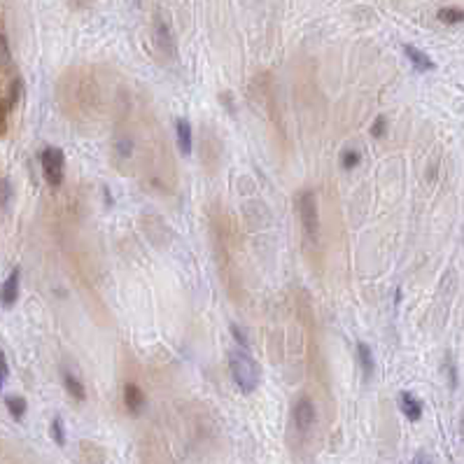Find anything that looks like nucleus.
Returning a JSON list of instances; mask_svg holds the SVG:
<instances>
[{
	"label": "nucleus",
	"instance_id": "11",
	"mask_svg": "<svg viewBox=\"0 0 464 464\" xmlns=\"http://www.w3.org/2000/svg\"><path fill=\"white\" fill-rule=\"evenodd\" d=\"M357 359H359V367H362L364 378L369 381L376 371V364H374V355H371V348L367 343H357Z\"/></svg>",
	"mask_w": 464,
	"mask_h": 464
},
{
	"label": "nucleus",
	"instance_id": "21",
	"mask_svg": "<svg viewBox=\"0 0 464 464\" xmlns=\"http://www.w3.org/2000/svg\"><path fill=\"white\" fill-rule=\"evenodd\" d=\"M0 371H3V376H8V374H10L8 362H5V355H3V350H0Z\"/></svg>",
	"mask_w": 464,
	"mask_h": 464
},
{
	"label": "nucleus",
	"instance_id": "15",
	"mask_svg": "<svg viewBox=\"0 0 464 464\" xmlns=\"http://www.w3.org/2000/svg\"><path fill=\"white\" fill-rule=\"evenodd\" d=\"M49 434H51V441H54L56 446H65V427H63L61 417H54V420H51Z\"/></svg>",
	"mask_w": 464,
	"mask_h": 464
},
{
	"label": "nucleus",
	"instance_id": "7",
	"mask_svg": "<svg viewBox=\"0 0 464 464\" xmlns=\"http://www.w3.org/2000/svg\"><path fill=\"white\" fill-rule=\"evenodd\" d=\"M404 54L411 61V65L417 70V73H429V70H434V61L424 54L422 49L413 47V44H404Z\"/></svg>",
	"mask_w": 464,
	"mask_h": 464
},
{
	"label": "nucleus",
	"instance_id": "4",
	"mask_svg": "<svg viewBox=\"0 0 464 464\" xmlns=\"http://www.w3.org/2000/svg\"><path fill=\"white\" fill-rule=\"evenodd\" d=\"M315 420H317V413H315V406H313V401L308 397H299L297 404L292 406V424L294 429H297L299 434L306 436L310 434V429L315 427Z\"/></svg>",
	"mask_w": 464,
	"mask_h": 464
},
{
	"label": "nucleus",
	"instance_id": "22",
	"mask_svg": "<svg viewBox=\"0 0 464 464\" xmlns=\"http://www.w3.org/2000/svg\"><path fill=\"white\" fill-rule=\"evenodd\" d=\"M3 381H5V376H3V371H0V390H3Z\"/></svg>",
	"mask_w": 464,
	"mask_h": 464
},
{
	"label": "nucleus",
	"instance_id": "19",
	"mask_svg": "<svg viewBox=\"0 0 464 464\" xmlns=\"http://www.w3.org/2000/svg\"><path fill=\"white\" fill-rule=\"evenodd\" d=\"M5 126H8V115H5V108L0 106V133L5 131Z\"/></svg>",
	"mask_w": 464,
	"mask_h": 464
},
{
	"label": "nucleus",
	"instance_id": "9",
	"mask_svg": "<svg viewBox=\"0 0 464 464\" xmlns=\"http://www.w3.org/2000/svg\"><path fill=\"white\" fill-rule=\"evenodd\" d=\"M399 408H401V413L413 422H417L422 417V404L417 401L411 392H401L399 395Z\"/></svg>",
	"mask_w": 464,
	"mask_h": 464
},
{
	"label": "nucleus",
	"instance_id": "13",
	"mask_svg": "<svg viewBox=\"0 0 464 464\" xmlns=\"http://www.w3.org/2000/svg\"><path fill=\"white\" fill-rule=\"evenodd\" d=\"M5 404H8V411L15 420H22V417L26 415V399L24 397L10 395V397H5Z\"/></svg>",
	"mask_w": 464,
	"mask_h": 464
},
{
	"label": "nucleus",
	"instance_id": "16",
	"mask_svg": "<svg viewBox=\"0 0 464 464\" xmlns=\"http://www.w3.org/2000/svg\"><path fill=\"white\" fill-rule=\"evenodd\" d=\"M359 161H362V154H359L357 149H348V152H343V156H341V166L345 168V171L357 168Z\"/></svg>",
	"mask_w": 464,
	"mask_h": 464
},
{
	"label": "nucleus",
	"instance_id": "2",
	"mask_svg": "<svg viewBox=\"0 0 464 464\" xmlns=\"http://www.w3.org/2000/svg\"><path fill=\"white\" fill-rule=\"evenodd\" d=\"M294 208H297V215H299V222H301L306 236L310 240L317 238V229H320V215H317V201H315V194L310 192V189H304V192H299L294 196Z\"/></svg>",
	"mask_w": 464,
	"mask_h": 464
},
{
	"label": "nucleus",
	"instance_id": "20",
	"mask_svg": "<svg viewBox=\"0 0 464 464\" xmlns=\"http://www.w3.org/2000/svg\"><path fill=\"white\" fill-rule=\"evenodd\" d=\"M413 464H432V460H429V457L424 455V453H417V455H415V460H413Z\"/></svg>",
	"mask_w": 464,
	"mask_h": 464
},
{
	"label": "nucleus",
	"instance_id": "18",
	"mask_svg": "<svg viewBox=\"0 0 464 464\" xmlns=\"http://www.w3.org/2000/svg\"><path fill=\"white\" fill-rule=\"evenodd\" d=\"M231 334H233V338L238 341V345H243V350H247V338L243 336V331H240L236 324L231 326Z\"/></svg>",
	"mask_w": 464,
	"mask_h": 464
},
{
	"label": "nucleus",
	"instance_id": "10",
	"mask_svg": "<svg viewBox=\"0 0 464 464\" xmlns=\"http://www.w3.org/2000/svg\"><path fill=\"white\" fill-rule=\"evenodd\" d=\"M175 133H178L180 154L189 156L192 154V124H189L187 119H178L175 122Z\"/></svg>",
	"mask_w": 464,
	"mask_h": 464
},
{
	"label": "nucleus",
	"instance_id": "6",
	"mask_svg": "<svg viewBox=\"0 0 464 464\" xmlns=\"http://www.w3.org/2000/svg\"><path fill=\"white\" fill-rule=\"evenodd\" d=\"M19 283H22V273H19V269H15L8 276V280L3 283V287H0V304H3L5 308H12V306L17 304V299H19Z\"/></svg>",
	"mask_w": 464,
	"mask_h": 464
},
{
	"label": "nucleus",
	"instance_id": "14",
	"mask_svg": "<svg viewBox=\"0 0 464 464\" xmlns=\"http://www.w3.org/2000/svg\"><path fill=\"white\" fill-rule=\"evenodd\" d=\"M436 19H439L441 24H446V26H457V24H462L464 12L460 8H443V10H439Z\"/></svg>",
	"mask_w": 464,
	"mask_h": 464
},
{
	"label": "nucleus",
	"instance_id": "8",
	"mask_svg": "<svg viewBox=\"0 0 464 464\" xmlns=\"http://www.w3.org/2000/svg\"><path fill=\"white\" fill-rule=\"evenodd\" d=\"M124 404H126V408L133 415H138L140 411L145 408V395H142V390L138 385H133V383L124 385Z\"/></svg>",
	"mask_w": 464,
	"mask_h": 464
},
{
	"label": "nucleus",
	"instance_id": "17",
	"mask_svg": "<svg viewBox=\"0 0 464 464\" xmlns=\"http://www.w3.org/2000/svg\"><path fill=\"white\" fill-rule=\"evenodd\" d=\"M385 133H388V119L381 115V117H376L374 124H371V135H374V138H385Z\"/></svg>",
	"mask_w": 464,
	"mask_h": 464
},
{
	"label": "nucleus",
	"instance_id": "5",
	"mask_svg": "<svg viewBox=\"0 0 464 464\" xmlns=\"http://www.w3.org/2000/svg\"><path fill=\"white\" fill-rule=\"evenodd\" d=\"M154 40L159 44V49L163 51L166 56H175V42H173V33H171V26L163 22L161 17L154 19Z\"/></svg>",
	"mask_w": 464,
	"mask_h": 464
},
{
	"label": "nucleus",
	"instance_id": "1",
	"mask_svg": "<svg viewBox=\"0 0 464 464\" xmlns=\"http://www.w3.org/2000/svg\"><path fill=\"white\" fill-rule=\"evenodd\" d=\"M229 371H231V378L238 385V390L245 392V395H252L259 388L261 383L259 364L254 362V357L247 350L229 352Z\"/></svg>",
	"mask_w": 464,
	"mask_h": 464
},
{
	"label": "nucleus",
	"instance_id": "3",
	"mask_svg": "<svg viewBox=\"0 0 464 464\" xmlns=\"http://www.w3.org/2000/svg\"><path fill=\"white\" fill-rule=\"evenodd\" d=\"M40 168L42 178L51 189H58L63 185V173H65V156L61 149L56 147H44L40 152Z\"/></svg>",
	"mask_w": 464,
	"mask_h": 464
},
{
	"label": "nucleus",
	"instance_id": "12",
	"mask_svg": "<svg viewBox=\"0 0 464 464\" xmlns=\"http://www.w3.org/2000/svg\"><path fill=\"white\" fill-rule=\"evenodd\" d=\"M63 385H65V390H68V395L73 397V399H77V401L87 399V390H84V385L80 383V378L73 376L70 371H63Z\"/></svg>",
	"mask_w": 464,
	"mask_h": 464
}]
</instances>
